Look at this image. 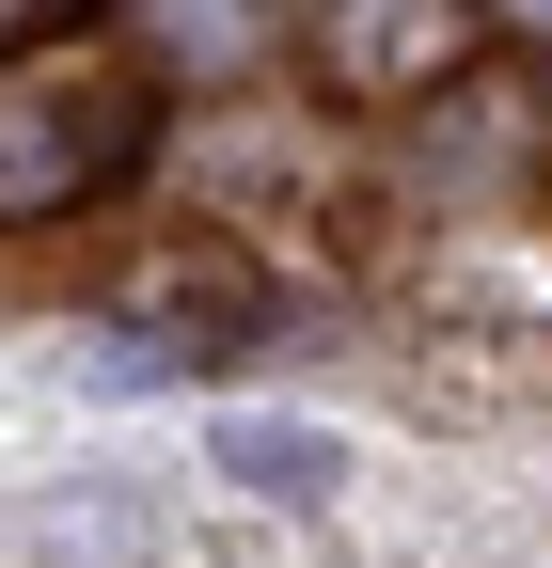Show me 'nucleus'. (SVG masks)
Here are the masks:
<instances>
[{
  "label": "nucleus",
  "instance_id": "6",
  "mask_svg": "<svg viewBox=\"0 0 552 568\" xmlns=\"http://www.w3.org/2000/svg\"><path fill=\"white\" fill-rule=\"evenodd\" d=\"M63 32V0H0V48H48Z\"/></svg>",
  "mask_w": 552,
  "mask_h": 568
},
{
  "label": "nucleus",
  "instance_id": "7",
  "mask_svg": "<svg viewBox=\"0 0 552 568\" xmlns=\"http://www.w3.org/2000/svg\"><path fill=\"white\" fill-rule=\"evenodd\" d=\"M536 159H552V80H536Z\"/></svg>",
  "mask_w": 552,
  "mask_h": 568
},
{
  "label": "nucleus",
  "instance_id": "5",
  "mask_svg": "<svg viewBox=\"0 0 552 568\" xmlns=\"http://www.w3.org/2000/svg\"><path fill=\"white\" fill-rule=\"evenodd\" d=\"M490 48H536L552 63V0H490Z\"/></svg>",
  "mask_w": 552,
  "mask_h": 568
},
{
  "label": "nucleus",
  "instance_id": "2",
  "mask_svg": "<svg viewBox=\"0 0 552 568\" xmlns=\"http://www.w3.org/2000/svg\"><path fill=\"white\" fill-rule=\"evenodd\" d=\"M285 32H300V63H316V95L410 111V95H458V80H473L490 0H300Z\"/></svg>",
  "mask_w": 552,
  "mask_h": 568
},
{
  "label": "nucleus",
  "instance_id": "3",
  "mask_svg": "<svg viewBox=\"0 0 552 568\" xmlns=\"http://www.w3.org/2000/svg\"><path fill=\"white\" fill-rule=\"evenodd\" d=\"M143 17V48H159V80H190V95H237L268 48H285V0H126Z\"/></svg>",
  "mask_w": 552,
  "mask_h": 568
},
{
  "label": "nucleus",
  "instance_id": "1",
  "mask_svg": "<svg viewBox=\"0 0 552 568\" xmlns=\"http://www.w3.org/2000/svg\"><path fill=\"white\" fill-rule=\"evenodd\" d=\"M159 159V63L0 48V222H95Z\"/></svg>",
  "mask_w": 552,
  "mask_h": 568
},
{
  "label": "nucleus",
  "instance_id": "4",
  "mask_svg": "<svg viewBox=\"0 0 552 568\" xmlns=\"http://www.w3.org/2000/svg\"><path fill=\"white\" fill-rule=\"evenodd\" d=\"M205 458H222L253 506H331V489H348V443H331V426H285V410H237Z\"/></svg>",
  "mask_w": 552,
  "mask_h": 568
}]
</instances>
